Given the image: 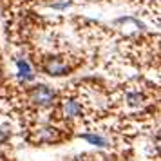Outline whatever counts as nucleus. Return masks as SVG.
<instances>
[{
    "mask_svg": "<svg viewBox=\"0 0 161 161\" xmlns=\"http://www.w3.org/2000/svg\"><path fill=\"white\" fill-rule=\"evenodd\" d=\"M54 100H56V92L49 85H36L29 91V102L35 107H51Z\"/></svg>",
    "mask_w": 161,
    "mask_h": 161,
    "instance_id": "f257e3e1",
    "label": "nucleus"
},
{
    "mask_svg": "<svg viewBox=\"0 0 161 161\" xmlns=\"http://www.w3.org/2000/svg\"><path fill=\"white\" fill-rule=\"evenodd\" d=\"M42 67H44V71L49 76H62V74L69 73V64L64 58H60V56H49V58H45Z\"/></svg>",
    "mask_w": 161,
    "mask_h": 161,
    "instance_id": "f03ea898",
    "label": "nucleus"
},
{
    "mask_svg": "<svg viewBox=\"0 0 161 161\" xmlns=\"http://www.w3.org/2000/svg\"><path fill=\"white\" fill-rule=\"evenodd\" d=\"M16 76L22 83H27V81H33L35 80V71L31 64L27 62L25 58H16Z\"/></svg>",
    "mask_w": 161,
    "mask_h": 161,
    "instance_id": "7ed1b4c3",
    "label": "nucleus"
},
{
    "mask_svg": "<svg viewBox=\"0 0 161 161\" xmlns=\"http://www.w3.org/2000/svg\"><path fill=\"white\" fill-rule=\"evenodd\" d=\"M81 114V105L76 100H64L62 102V116L67 119L78 118Z\"/></svg>",
    "mask_w": 161,
    "mask_h": 161,
    "instance_id": "20e7f679",
    "label": "nucleus"
},
{
    "mask_svg": "<svg viewBox=\"0 0 161 161\" xmlns=\"http://www.w3.org/2000/svg\"><path fill=\"white\" fill-rule=\"evenodd\" d=\"M35 139L38 143H53V141H58L60 139V134L53 127H44V129H38L35 132Z\"/></svg>",
    "mask_w": 161,
    "mask_h": 161,
    "instance_id": "39448f33",
    "label": "nucleus"
},
{
    "mask_svg": "<svg viewBox=\"0 0 161 161\" xmlns=\"http://www.w3.org/2000/svg\"><path fill=\"white\" fill-rule=\"evenodd\" d=\"M81 138L85 139V141H89L91 145H94V147H102V148H105V147H109V139L107 138H103V136H100V134H83Z\"/></svg>",
    "mask_w": 161,
    "mask_h": 161,
    "instance_id": "423d86ee",
    "label": "nucleus"
},
{
    "mask_svg": "<svg viewBox=\"0 0 161 161\" xmlns=\"http://www.w3.org/2000/svg\"><path fill=\"white\" fill-rule=\"evenodd\" d=\"M127 102H129V105H141L143 103V96L139 94V92H129L127 94Z\"/></svg>",
    "mask_w": 161,
    "mask_h": 161,
    "instance_id": "0eeeda50",
    "label": "nucleus"
},
{
    "mask_svg": "<svg viewBox=\"0 0 161 161\" xmlns=\"http://www.w3.org/2000/svg\"><path fill=\"white\" fill-rule=\"evenodd\" d=\"M9 136H11L9 129L6 127V125H0V143H6V141L9 139Z\"/></svg>",
    "mask_w": 161,
    "mask_h": 161,
    "instance_id": "6e6552de",
    "label": "nucleus"
},
{
    "mask_svg": "<svg viewBox=\"0 0 161 161\" xmlns=\"http://www.w3.org/2000/svg\"><path fill=\"white\" fill-rule=\"evenodd\" d=\"M67 6H69V4H67V2H62V4H54V8H56V9H62V8H67Z\"/></svg>",
    "mask_w": 161,
    "mask_h": 161,
    "instance_id": "1a4fd4ad",
    "label": "nucleus"
},
{
    "mask_svg": "<svg viewBox=\"0 0 161 161\" xmlns=\"http://www.w3.org/2000/svg\"><path fill=\"white\" fill-rule=\"evenodd\" d=\"M78 161H81V159H78Z\"/></svg>",
    "mask_w": 161,
    "mask_h": 161,
    "instance_id": "9d476101",
    "label": "nucleus"
}]
</instances>
